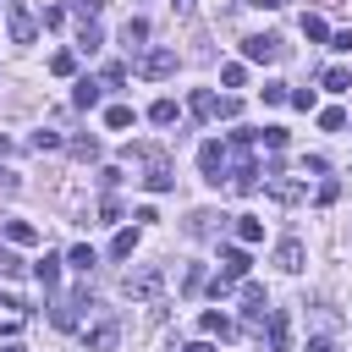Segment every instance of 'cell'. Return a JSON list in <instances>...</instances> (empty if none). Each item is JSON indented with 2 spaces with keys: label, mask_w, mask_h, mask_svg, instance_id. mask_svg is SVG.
I'll list each match as a JSON object with an SVG mask.
<instances>
[{
  "label": "cell",
  "mask_w": 352,
  "mask_h": 352,
  "mask_svg": "<svg viewBox=\"0 0 352 352\" xmlns=\"http://www.w3.org/2000/svg\"><path fill=\"white\" fill-rule=\"evenodd\" d=\"M160 286H165V270H154V264H148V270H132V275L121 280V292H126L132 302H154Z\"/></svg>",
  "instance_id": "obj_1"
},
{
  "label": "cell",
  "mask_w": 352,
  "mask_h": 352,
  "mask_svg": "<svg viewBox=\"0 0 352 352\" xmlns=\"http://www.w3.org/2000/svg\"><path fill=\"white\" fill-rule=\"evenodd\" d=\"M6 28H11V44H33V33H38V22H33V11L22 0L6 6Z\"/></svg>",
  "instance_id": "obj_2"
},
{
  "label": "cell",
  "mask_w": 352,
  "mask_h": 352,
  "mask_svg": "<svg viewBox=\"0 0 352 352\" xmlns=\"http://www.w3.org/2000/svg\"><path fill=\"white\" fill-rule=\"evenodd\" d=\"M242 55L258 60V66H264V60H280V38H275V33H253V38H242Z\"/></svg>",
  "instance_id": "obj_3"
},
{
  "label": "cell",
  "mask_w": 352,
  "mask_h": 352,
  "mask_svg": "<svg viewBox=\"0 0 352 352\" xmlns=\"http://www.w3.org/2000/svg\"><path fill=\"white\" fill-rule=\"evenodd\" d=\"M198 170H204V182H214V187H220V176H226V148H220L214 138L198 148Z\"/></svg>",
  "instance_id": "obj_4"
},
{
  "label": "cell",
  "mask_w": 352,
  "mask_h": 352,
  "mask_svg": "<svg viewBox=\"0 0 352 352\" xmlns=\"http://www.w3.org/2000/svg\"><path fill=\"white\" fill-rule=\"evenodd\" d=\"M264 330H270V346H275V352H286V346H292V314H286V308H270Z\"/></svg>",
  "instance_id": "obj_5"
},
{
  "label": "cell",
  "mask_w": 352,
  "mask_h": 352,
  "mask_svg": "<svg viewBox=\"0 0 352 352\" xmlns=\"http://www.w3.org/2000/svg\"><path fill=\"white\" fill-rule=\"evenodd\" d=\"M138 72H143V77H170V72H176V50H148V55L138 60Z\"/></svg>",
  "instance_id": "obj_6"
},
{
  "label": "cell",
  "mask_w": 352,
  "mask_h": 352,
  "mask_svg": "<svg viewBox=\"0 0 352 352\" xmlns=\"http://www.w3.org/2000/svg\"><path fill=\"white\" fill-rule=\"evenodd\" d=\"M264 192H270L275 204H297V198H302V182H292V176H270Z\"/></svg>",
  "instance_id": "obj_7"
},
{
  "label": "cell",
  "mask_w": 352,
  "mask_h": 352,
  "mask_svg": "<svg viewBox=\"0 0 352 352\" xmlns=\"http://www.w3.org/2000/svg\"><path fill=\"white\" fill-rule=\"evenodd\" d=\"M82 341H88V352H116V341H121V330H116V324L104 319V324H94V330L82 336Z\"/></svg>",
  "instance_id": "obj_8"
},
{
  "label": "cell",
  "mask_w": 352,
  "mask_h": 352,
  "mask_svg": "<svg viewBox=\"0 0 352 352\" xmlns=\"http://www.w3.org/2000/svg\"><path fill=\"white\" fill-rule=\"evenodd\" d=\"M187 110H192V121H214V116H220V99H214L209 88H198V94L187 99Z\"/></svg>",
  "instance_id": "obj_9"
},
{
  "label": "cell",
  "mask_w": 352,
  "mask_h": 352,
  "mask_svg": "<svg viewBox=\"0 0 352 352\" xmlns=\"http://www.w3.org/2000/svg\"><path fill=\"white\" fill-rule=\"evenodd\" d=\"M275 264H280L286 275H297V270H302V242H297V236H286V242L275 248Z\"/></svg>",
  "instance_id": "obj_10"
},
{
  "label": "cell",
  "mask_w": 352,
  "mask_h": 352,
  "mask_svg": "<svg viewBox=\"0 0 352 352\" xmlns=\"http://www.w3.org/2000/svg\"><path fill=\"white\" fill-rule=\"evenodd\" d=\"M220 275H226V280H242V275H248V253H242V248H220Z\"/></svg>",
  "instance_id": "obj_11"
},
{
  "label": "cell",
  "mask_w": 352,
  "mask_h": 352,
  "mask_svg": "<svg viewBox=\"0 0 352 352\" xmlns=\"http://www.w3.org/2000/svg\"><path fill=\"white\" fill-rule=\"evenodd\" d=\"M6 242H11V248H33V242H38V226H28V220H6Z\"/></svg>",
  "instance_id": "obj_12"
},
{
  "label": "cell",
  "mask_w": 352,
  "mask_h": 352,
  "mask_svg": "<svg viewBox=\"0 0 352 352\" xmlns=\"http://www.w3.org/2000/svg\"><path fill=\"white\" fill-rule=\"evenodd\" d=\"M72 104H77V110H94V104H99V82H94V77H77V88H72Z\"/></svg>",
  "instance_id": "obj_13"
},
{
  "label": "cell",
  "mask_w": 352,
  "mask_h": 352,
  "mask_svg": "<svg viewBox=\"0 0 352 352\" xmlns=\"http://www.w3.org/2000/svg\"><path fill=\"white\" fill-rule=\"evenodd\" d=\"M99 38H104V33H99V22H94V16H82V28H77V50H82V55H94V50H99Z\"/></svg>",
  "instance_id": "obj_14"
},
{
  "label": "cell",
  "mask_w": 352,
  "mask_h": 352,
  "mask_svg": "<svg viewBox=\"0 0 352 352\" xmlns=\"http://www.w3.org/2000/svg\"><path fill=\"white\" fill-rule=\"evenodd\" d=\"M198 330H204V336H236V324H231L226 314H214V308H209V314L198 319Z\"/></svg>",
  "instance_id": "obj_15"
},
{
  "label": "cell",
  "mask_w": 352,
  "mask_h": 352,
  "mask_svg": "<svg viewBox=\"0 0 352 352\" xmlns=\"http://www.w3.org/2000/svg\"><path fill=\"white\" fill-rule=\"evenodd\" d=\"M132 121H138V116H132V104H110V110H104V126H110V132H126Z\"/></svg>",
  "instance_id": "obj_16"
},
{
  "label": "cell",
  "mask_w": 352,
  "mask_h": 352,
  "mask_svg": "<svg viewBox=\"0 0 352 352\" xmlns=\"http://www.w3.org/2000/svg\"><path fill=\"white\" fill-rule=\"evenodd\" d=\"M60 264H66V258H55V253H44V258L33 264V275H38L44 286H55V280H60Z\"/></svg>",
  "instance_id": "obj_17"
},
{
  "label": "cell",
  "mask_w": 352,
  "mask_h": 352,
  "mask_svg": "<svg viewBox=\"0 0 352 352\" xmlns=\"http://www.w3.org/2000/svg\"><path fill=\"white\" fill-rule=\"evenodd\" d=\"M121 38H126V50H138V44L148 38V22H143V16H126V28H121Z\"/></svg>",
  "instance_id": "obj_18"
},
{
  "label": "cell",
  "mask_w": 352,
  "mask_h": 352,
  "mask_svg": "<svg viewBox=\"0 0 352 352\" xmlns=\"http://www.w3.org/2000/svg\"><path fill=\"white\" fill-rule=\"evenodd\" d=\"M148 121H154V126H170V121H176V99H154V104H148Z\"/></svg>",
  "instance_id": "obj_19"
},
{
  "label": "cell",
  "mask_w": 352,
  "mask_h": 352,
  "mask_svg": "<svg viewBox=\"0 0 352 352\" xmlns=\"http://www.w3.org/2000/svg\"><path fill=\"white\" fill-rule=\"evenodd\" d=\"M236 236H242V242H264V220H253V214H236Z\"/></svg>",
  "instance_id": "obj_20"
},
{
  "label": "cell",
  "mask_w": 352,
  "mask_h": 352,
  "mask_svg": "<svg viewBox=\"0 0 352 352\" xmlns=\"http://www.w3.org/2000/svg\"><path fill=\"white\" fill-rule=\"evenodd\" d=\"M138 253V231H116V242H110V258H132Z\"/></svg>",
  "instance_id": "obj_21"
},
{
  "label": "cell",
  "mask_w": 352,
  "mask_h": 352,
  "mask_svg": "<svg viewBox=\"0 0 352 352\" xmlns=\"http://www.w3.org/2000/svg\"><path fill=\"white\" fill-rule=\"evenodd\" d=\"M302 38H314V44H324V38H330V28H324V16H308V11H302Z\"/></svg>",
  "instance_id": "obj_22"
},
{
  "label": "cell",
  "mask_w": 352,
  "mask_h": 352,
  "mask_svg": "<svg viewBox=\"0 0 352 352\" xmlns=\"http://www.w3.org/2000/svg\"><path fill=\"white\" fill-rule=\"evenodd\" d=\"M50 72H55V77H72V72H77V55H72V50H55V55H50Z\"/></svg>",
  "instance_id": "obj_23"
},
{
  "label": "cell",
  "mask_w": 352,
  "mask_h": 352,
  "mask_svg": "<svg viewBox=\"0 0 352 352\" xmlns=\"http://www.w3.org/2000/svg\"><path fill=\"white\" fill-rule=\"evenodd\" d=\"M220 82H226V88H242V82H248V66H242V60H226V66H220Z\"/></svg>",
  "instance_id": "obj_24"
},
{
  "label": "cell",
  "mask_w": 352,
  "mask_h": 352,
  "mask_svg": "<svg viewBox=\"0 0 352 352\" xmlns=\"http://www.w3.org/2000/svg\"><path fill=\"white\" fill-rule=\"evenodd\" d=\"M324 88H330V94H346V88H352V72H346V66H330V72H324Z\"/></svg>",
  "instance_id": "obj_25"
},
{
  "label": "cell",
  "mask_w": 352,
  "mask_h": 352,
  "mask_svg": "<svg viewBox=\"0 0 352 352\" xmlns=\"http://www.w3.org/2000/svg\"><path fill=\"white\" fill-rule=\"evenodd\" d=\"M72 154L77 160H99V138H72Z\"/></svg>",
  "instance_id": "obj_26"
},
{
  "label": "cell",
  "mask_w": 352,
  "mask_h": 352,
  "mask_svg": "<svg viewBox=\"0 0 352 352\" xmlns=\"http://www.w3.org/2000/svg\"><path fill=\"white\" fill-rule=\"evenodd\" d=\"M66 264H72V270H82V275H88V270H94V248H88V242H82V248H72V258H66Z\"/></svg>",
  "instance_id": "obj_27"
},
{
  "label": "cell",
  "mask_w": 352,
  "mask_h": 352,
  "mask_svg": "<svg viewBox=\"0 0 352 352\" xmlns=\"http://www.w3.org/2000/svg\"><path fill=\"white\" fill-rule=\"evenodd\" d=\"M286 94H292L286 82H264V104H286Z\"/></svg>",
  "instance_id": "obj_28"
},
{
  "label": "cell",
  "mask_w": 352,
  "mask_h": 352,
  "mask_svg": "<svg viewBox=\"0 0 352 352\" xmlns=\"http://www.w3.org/2000/svg\"><path fill=\"white\" fill-rule=\"evenodd\" d=\"M286 104H297V110H314V88H292V94H286Z\"/></svg>",
  "instance_id": "obj_29"
},
{
  "label": "cell",
  "mask_w": 352,
  "mask_h": 352,
  "mask_svg": "<svg viewBox=\"0 0 352 352\" xmlns=\"http://www.w3.org/2000/svg\"><path fill=\"white\" fill-rule=\"evenodd\" d=\"M319 126H324V132H341L346 116H341V110H319Z\"/></svg>",
  "instance_id": "obj_30"
},
{
  "label": "cell",
  "mask_w": 352,
  "mask_h": 352,
  "mask_svg": "<svg viewBox=\"0 0 352 352\" xmlns=\"http://www.w3.org/2000/svg\"><path fill=\"white\" fill-rule=\"evenodd\" d=\"M336 198H341V182L324 176V182H319V204H336Z\"/></svg>",
  "instance_id": "obj_31"
},
{
  "label": "cell",
  "mask_w": 352,
  "mask_h": 352,
  "mask_svg": "<svg viewBox=\"0 0 352 352\" xmlns=\"http://www.w3.org/2000/svg\"><path fill=\"white\" fill-rule=\"evenodd\" d=\"M104 82H110V88H121V82H126V66H121V60H110V66H104Z\"/></svg>",
  "instance_id": "obj_32"
},
{
  "label": "cell",
  "mask_w": 352,
  "mask_h": 352,
  "mask_svg": "<svg viewBox=\"0 0 352 352\" xmlns=\"http://www.w3.org/2000/svg\"><path fill=\"white\" fill-rule=\"evenodd\" d=\"M33 148L44 154V148H60V132H33Z\"/></svg>",
  "instance_id": "obj_33"
},
{
  "label": "cell",
  "mask_w": 352,
  "mask_h": 352,
  "mask_svg": "<svg viewBox=\"0 0 352 352\" xmlns=\"http://www.w3.org/2000/svg\"><path fill=\"white\" fill-rule=\"evenodd\" d=\"M258 138H264V143H270V148H286V126H264V132H258Z\"/></svg>",
  "instance_id": "obj_34"
},
{
  "label": "cell",
  "mask_w": 352,
  "mask_h": 352,
  "mask_svg": "<svg viewBox=\"0 0 352 352\" xmlns=\"http://www.w3.org/2000/svg\"><path fill=\"white\" fill-rule=\"evenodd\" d=\"M99 220H104V226H110V220H121V204H116V198H104V204H99Z\"/></svg>",
  "instance_id": "obj_35"
},
{
  "label": "cell",
  "mask_w": 352,
  "mask_h": 352,
  "mask_svg": "<svg viewBox=\"0 0 352 352\" xmlns=\"http://www.w3.org/2000/svg\"><path fill=\"white\" fill-rule=\"evenodd\" d=\"M182 286H187V292H198V286H204V264H187V280H182Z\"/></svg>",
  "instance_id": "obj_36"
},
{
  "label": "cell",
  "mask_w": 352,
  "mask_h": 352,
  "mask_svg": "<svg viewBox=\"0 0 352 352\" xmlns=\"http://www.w3.org/2000/svg\"><path fill=\"white\" fill-rule=\"evenodd\" d=\"M308 352H341V346H336L330 336H314V341H308Z\"/></svg>",
  "instance_id": "obj_37"
},
{
  "label": "cell",
  "mask_w": 352,
  "mask_h": 352,
  "mask_svg": "<svg viewBox=\"0 0 352 352\" xmlns=\"http://www.w3.org/2000/svg\"><path fill=\"white\" fill-rule=\"evenodd\" d=\"M16 187H22V182H16V176H11V170H0V192H6V198H11V192H16Z\"/></svg>",
  "instance_id": "obj_38"
},
{
  "label": "cell",
  "mask_w": 352,
  "mask_h": 352,
  "mask_svg": "<svg viewBox=\"0 0 352 352\" xmlns=\"http://www.w3.org/2000/svg\"><path fill=\"white\" fill-rule=\"evenodd\" d=\"M99 6H104V0H77V11H82V16H94Z\"/></svg>",
  "instance_id": "obj_39"
},
{
  "label": "cell",
  "mask_w": 352,
  "mask_h": 352,
  "mask_svg": "<svg viewBox=\"0 0 352 352\" xmlns=\"http://www.w3.org/2000/svg\"><path fill=\"white\" fill-rule=\"evenodd\" d=\"M170 11H176V16H187V11H192V0H170Z\"/></svg>",
  "instance_id": "obj_40"
},
{
  "label": "cell",
  "mask_w": 352,
  "mask_h": 352,
  "mask_svg": "<svg viewBox=\"0 0 352 352\" xmlns=\"http://www.w3.org/2000/svg\"><path fill=\"white\" fill-rule=\"evenodd\" d=\"M248 6H253V11H275L280 0H248Z\"/></svg>",
  "instance_id": "obj_41"
},
{
  "label": "cell",
  "mask_w": 352,
  "mask_h": 352,
  "mask_svg": "<svg viewBox=\"0 0 352 352\" xmlns=\"http://www.w3.org/2000/svg\"><path fill=\"white\" fill-rule=\"evenodd\" d=\"M182 352H214V346H209V341H192V346H182Z\"/></svg>",
  "instance_id": "obj_42"
},
{
  "label": "cell",
  "mask_w": 352,
  "mask_h": 352,
  "mask_svg": "<svg viewBox=\"0 0 352 352\" xmlns=\"http://www.w3.org/2000/svg\"><path fill=\"white\" fill-rule=\"evenodd\" d=\"M6 154H11V138H6V132H0V160H6Z\"/></svg>",
  "instance_id": "obj_43"
},
{
  "label": "cell",
  "mask_w": 352,
  "mask_h": 352,
  "mask_svg": "<svg viewBox=\"0 0 352 352\" xmlns=\"http://www.w3.org/2000/svg\"><path fill=\"white\" fill-rule=\"evenodd\" d=\"M0 352H28V346H16V341H6V346H0Z\"/></svg>",
  "instance_id": "obj_44"
}]
</instances>
